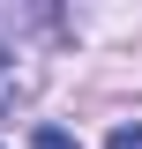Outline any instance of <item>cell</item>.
<instances>
[{"label":"cell","instance_id":"cell-1","mask_svg":"<svg viewBox=\"0 0 142 149\" xmlns=\"http://www.w3.org/2000/svg\"><path fill=\"white\" fill-rule=\"evenodd\" d=\"M67 22L53 8H0V119L37 90V67H30V45L22 37H60Z\"/></svg>","mask_w":142,"mask_h":149},{"label":"cell","instance_id":"cell-2","mask_svg":"<svg viewBox=\"0 0 142 149\" xmlns=\"http://www.w3.org/2000/svg\"><path fill=\"white\" fill-rule=\"evenodd\" d=\"M30 149H82V142H75V134H60V127H37V134H30Z\"/></svg>","mask_w":142,"mask_h":149},{"label":"cell","instance_id":"cell-3","mask_svg":"<svg viewBox=\"0 0 142 149\" xmlns=\"http://www.w3.org/2000/svg\"><path fill=\"white\" fill-rule=\"evenodd\" d=\"M105 149H142V127H112V134H105Z\"/></svg>","mask_w":142,"mask_h":149}]
</instances>
